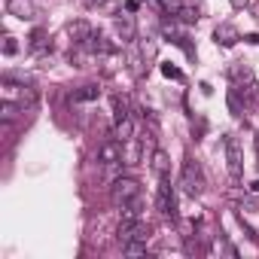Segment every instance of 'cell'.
<instances>
[{
	"mask_svg": "<svg viewBox=\"0 0 259 259\" xmlns=\"http://www.w3.org/2000/svg\"><path fill=\"white\" fill-rule=\"evenodd\" d=\"M110 195H113V201L122 207V204H128V201L141 198V183H138L135 177H116L113 186H110Z\"/></svg>",
	"mask_w": 259,
	"mask_h": 259,
	"instance_id": "1",
	"label": "cell"
},
{
	"mask_svg": "<svg viewBox=\"0 0 259 259\" xmlns=\"http://www.w3.org/2000/svg\"><path fill=\"white\" fill-rule=\"evenodd\" d=\"M0 98L4 101H13L19 107H31L37 101V92L31 85H19V82H4V89H0Z\"/></svg>",
	"mask_w": 259,
	"mask_h": 259,
	"instance_id": "2",
	"label": "cell"
},
{
	"mask_svg": "<svg viewBox=\"0 0 259 259\" xmlns=\"http://www.w3.org/2000/svg\"><path fill=\"white\" fill-rule=\"evenodd\" d=\"M180 180H183V189H186L189 195H201V192H204V174H201L198 162L186 159V162H183V174H180Z\"/></svg>",
	"mask_w": 259,
	"mask_h": 259,
	"instance_id": "3",
	"label": "cell"
},
{
	"mask_svg": "<svg viewBox=\"0 0 259 259\" xmlns=\"http://www.w3.org/2000/svg\"><path fill=\"white\" fill-rule=\"evenodd\" d=\"M156 204H159V213H162V217H171V220H174V213H177V198H174L171 177L159 180V198H156Z\"/></svg>",
	"mask_w": 259,
	"mask_h": 259,
	"instance_id": "4",
	"label": "cell"
},
{
	"mask_svg": "<svg viewBox=\"0 0 259 259\" xmlns=\"http://www.w3.org/2000/svg\"><path fill=\"white\" fill-rule=\"evenodd\" d=\"M223 147H226V162H229V174L238 180L241 177V168H244V162H241V147H238V141L232 138V135H226L223 138Z\"/></svg>",
	"mask_w": 259,
	"mask_h": 259,
	"instance_id": "5",
	"label": "cell"
},
{
	"mask_svg": "<svg viewBox=\"0 0 259 259\" xmlns=\"http://www.w3.org/2000/svg\"><path fill=\"white\" fill-rule=\"evenodd\" d=\"M98 162H101L104 168H110V165H116V162H122V144H119L116 138H110V141H104V144L98 147Z\"/></svg>",
	"mask_w": 259,
	"mask_h": 259,
	"instance_id": "6",
	"label": "cell"
},
{
	"mask_svg": "<svg viewBox=\"0 0 259 259\" xmlns=\"http://www.w3.org/2000/svg\"><path fill=\"white\" fill-rule=\"evenodd\" d=\"M119 241L122 244H132V241H150V226L141 220V223H132V226H119Z\"/></svg>",
	"mask_w": 259,
	"mask_h": 259,
	"instance_id": "7",
	"label": "cell"
},
{
	"mask_svg": "<svg viewBox=\"0 0 259 259\" xmlns=\"http://www.w3.org/2000/svg\"><path fill=\"white\" fill-rule=\"evenodd\" d=\"M7 13L22 19V22H31L37 19V7H34V0H7Z\"/></svg>",
	"mask_w": 259,
	"mask_h": 259,
	"instance_id": "8",
	"label": "cell"
},
{
	"mask_svg": "<svg viewBox=\"0 0 259 259\" xmlns=\"http://www.w3.org/2000/svg\"><path fill=\"white\" fill-rule=\"evenodd\" d=\"M116 31H119V37L122 40H135V34H138V25H135V16H116Z\"/></svg>",
	"mask_w": 259,
	"mask_h": 259,
	"instance_id": "9",
	"label": "cell"
},
{
	"mask_svg": "<svg viewBox=\"0 0 259 259\" xmlns=\"http://www.w3.org/2000/svg\"><path fill=\"white\" fill-rule=\"evenodd\" d=\"M113 138H116L119 144H128V141L135 138V122H132V119H119V122H116V132H113Z\"/></svg>",
	"mask_w": 259,
	"mask_h": 259,
	"instance_id": "10",
	"label": "cell"
},
{
	"mask_svg": "<svg viewBox=\"0 0 259 259\" xmlns=\"http://www.w3.org/2000/svg\"><path fill=\"white\" fill-rule=\"evenodd\" d=\"M213 37H217V43H223V46H235V43L241 40V34L235 31V25H220Z\"/></svg>",
	"mask_w": 259,
	"mask_h": 259,
	"instance_id": "11",
	"label": "cell"
},
{
	"mask_svg": "<svg viewBox=\"0 0 259 259\" xmlns=\"http://www.w3.org/2000/svg\"><path fill=\"white\" fill-rule=\"evenodd\" d=\"M153 171H156V177H159V180L171 177V159H168L162 150H156V156H153Z\"/></svg>",
	"mask_w": 259,
	"mask_h": 259,
	"instance_id": "12",
	"label": "cell"
},
{
	"mask_svg": "<svg viewBox=\"0 0 259 259\" xmlns=\"http://www.w3.org/2000/svg\"><path fill=\"white\" fill-rule=\"evenodd\" d=\"M67 31H70V37H73V40H76V43H79V46H82V43H85V40H89V37H92V34H95V31H92V25H89V22H73V25H70V28H67Z\"/></svg>",
	"mask_w": 259,
	"mask_h": 259,
	"instance_id": "13",
	"label": "cell"
},
{
	"mask_svg": "<svg viewBox=\"0 0 259 259\" xmlns=\"http://www.w3.org/2000/svg\"><path fill=\"white\" fill-rule=\"evenodd\" d=\"M113 110H116V122L119 119H132V104H128L125 95H116L113 98Z\"/></svg>",
	"mask_w": 259,
	"mask_h": 259,
	"instance_id": "14",
	"label": "cell"
},
{
	"mask_svg": "<svg viewBox=\"0 0 259 259\" xmlns=\"http://www.w3.org/2000/svg\"><path fill=\"white\" fill-rule=\"evenodd\" d=\"M49 46H52V43H49V34H46V31H34V34H31V49H34V52H46Z\"/></svg>",
	"mask_w": 259,
	"mask_h": 259,
	"instance_id": "15",
	"label": "cell"
},
{
	"mask_svg": "<svg viewBox=\"0 0 259 259\" xmlns=\"http://www.w3.org/2000/svg\"><path fill=\"white\" fill-rule=\"evenodd\" d=\"M98 85H82L79 92H76V101H98Z\"/></svg>",
	"mask_w": 259,
	"mask_h": 259,
	"instance_id": "16",
	"label": "cell"
},
{
	"mask_svg": "<svg viewBox=\"0 0 259 259\" xmlns=\"http://www.w3.org/2000/svg\"><path fill=\"white\" fill-rule=\"evenodd\" d=\"M125 253H128V256H144V253H147V241H132V244H125Z\"/></svg>",
	"mask_w": 259,
	"mask_h": 259,
	"instance_id": "17",
	"label": "cell"
},
{
	"mask_svg": "<svg viewBox=\"0 0 259 259\" xmlns=\"http://www.w3.org/2000/svg\"><path fill=\"white\" fill-rule=\"evenodd\" d=\"M0 49H4V55H16V52H19L16 37H13V34H7V37H4V43H0Z\"/></svg>",
	"mask_w": 259,
	"mask_h": 259,
	"instance_id": "18",
	"label": "cell"
},
{
	"mask_svg": "<svg viewBox=\"0 0 259 259\" xmlns=\"http://www.w3.org/2000/svg\"><path fill=\"white\" fill-rule=\"evenodd\" d=\"M159 4H162V10H165V13H171V16H177V13L183 10L180 0H159Z\"/></svg>",
	"mask_w": 259,
	"mask_h": 259,
	"instance_id": "19",
	"label": "cell"
},
{
	"mask_svg": "<svg viewBox=\"0 0 259 259\" xmlns=\"http://www.w3.org/2000/svg\"><path fill=\"white\" fill-rule=\"evenodd\" d=\"M232 76H235V79H238V82H241V79H244V82H247V85H253V73H250V70H247V67H235V70H232Z\"/></svg>",
	"mask_w": 259,
	"mask_h": 259,
	"instance_id": "20",
	"label": "cell"
},
{
	"mask_svg": "<svg viewBox=\"0 0 259 259\" xmlns=\"http://www.w3.org/2000/svg\"><path fill=\"white\" fill-rule=\"evenodd\" d=\"M177 16H180V22H186V25H192V22H198V13H195V10H189V7H183V10H180Z\"/></svg>",
	"mask_w": 259,
	"mask_h": 259,
	"instance_id": "21",
	"label": "cell"
},
{
	"mask_svg": "<svg viewBox=\"0 0 259 259\" xmlns=\"http://www.w3.org/2000/svg\"><path fill=\"white\" fill-rule=\"evenodd\" d=\"M162 73H165L168 79H183V73H180L177 67H171V64H162Z\"/></svg>",
	"mask_w": 259,
	"mask_h": 259,
	"instance_id": "22",
	"label": "cell"
},
{
	"mask_svg": "<svg viewBox=\"0 0 259 259\" xmlns=\"http://www.w3.org/2000/svg\"><path fill=\"white\" fill-rule=\"evenodd\" d=\"M141 52H144V58H153V55H156V43H153V40H150V43H144V46H141Z\"/></svg>",
	"mask_w": 259,
	"mask_h": 259,
	"instance_id": "23",
	"label": "cell"
},
{
	"mask_svg": "<svg viewBox=\"0 0 259 259\" xmlns=\"http://www.w3.org/2000/svg\"><path fill=\"white\" fill-rule=\"evenodd\" d=\"M253 144H256V156H259V132H256V138H253Z\"/></svg>",
	"mask_w": 259,
	"mask_h": 259,
	"instance_id": "24",
	"label": "cell"
},
{
	"mask_svg": "<svg viewBox=\"0 0 259 259\" xmlns=\"http://www.w3.org/2000/svg\"><path fill=\"white\" fill-rule=\"evenodd\" d=\"M250 189H253V192H259V180H256V183H253V186H250Z\"/></svg>",
	"mask_w": 259,
	"mask_h": 259,
	"instance_id": "25",
	"label": "cell"
}]
</instances>
